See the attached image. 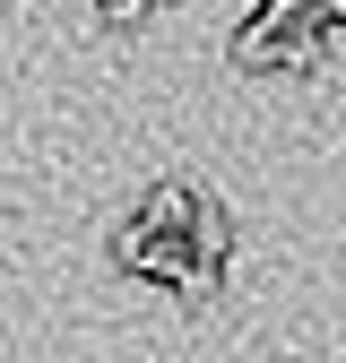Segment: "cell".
<instances>
[{"label": "cell", "instance_id": "obj_1", "mask_svg": "<svg viewBox=\"0 0 346 363\" xmlns=\"http://www.w3.org/2000/svg\"><path fill=\"white\" fill-rule=\"evenodd\" d=\"M320 61V9L312 0H260L234 35V69H312Z\"/></svg>", "mask_w": 346, "mask_h": 363}, {"label": "cell", "instance_id": "obj_2", "mask_svg": "<svg viewBox=\"0 0 346 363\" xmlns=\"http://www.w3.org/2000/svg\"><path fill=\"white\" fill-rule=\"evenodd\" d=\"M113 259L130 268V277H164V286H182L191 303H208V294H216V268L191 251V234H156V225H139V216L113 234Z\"/></svg>", "mask_w": 346, "mask_h": 363}, {"label": "cell", "instance_id": "obj_3", "mask_svg": "<svg viewBox=\"0 0 346 363\" xmlns=\"http://www.w3.org/2000/svg\"><path fill=\"white\" fill-rule=\"evenodd\" d=\"M191 208H199L191 182H156V191L139 199V225H156V234H191Z\"/></svg>", "mask_w": 346, "mask_h": 363}, {"label": "cell", "instance_id": "obj_6", "mask_svg": "<svg viewBox=\"0 0 346 363\" xmlns=\"http://www.w3.org/2000/svg\"><path fill=\"white\" fill-rule=\"evenodd\" d=\"M312 9H320V18H337V26H346V0H312Z\"/></svg>", "mask_w": 346, "mask_h": 363}, {"label": "cell", "instance_id": "obj_4", "mask_svg": "<svg viewBox=\"0 0 346 363\" xmlns=\"http://www.w3.org/2000/svg\"><path fill=\"white\" fill-rule=\"evenodd\" d=\"M225 242H234V234H225V208L199 199V208H191V251H199L208 268H225Z\"/></svg>", "mask_w": 346, "mask_h": 363}, {"label": "cell", "instance_id": "obj_5", "mask_svg": "<svg viewBox=\"0 0 346 363\" xmlns=\"http://www.w3.org/2000/svg\"><path fill=\"white\" fill-rule=\"evenodd\" d=\"M96 9H104V26H139V18H147V0H96Z\"/></svg>", "mask_w": 346, "mask_h": 363}]
</instances>
